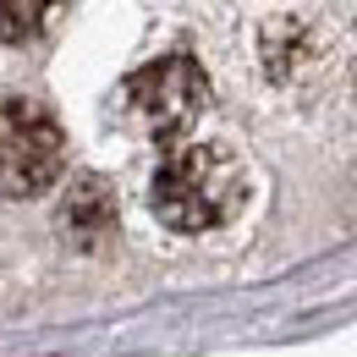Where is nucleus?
<instances>
[{"instance_id": "obj_1", "label": "nucleus", "mask_w": 357, "mask_h": 357, "mask_svg": "<svg viewBox=\"0 0 357 357\" xmlns=\"http://www.w3.org/2000/svg\"><path fill=\"white\" fill-rule=\"evenodd\" d=\"M242 192H248V176H242L236 154L220 143H192L154 171V215L187 236L215 231L242 209Z\"/></svg>"}, {"instance_id": "obj_2", "label": "nucleus", "mask_w": 357, "mask_h": 357, "mask_svg": "<svg viewBox=\"0 0 357 357\" xmlns=\"http://www.w3.org/2000/svg\"><path fill=\"white\" fill-rule=\"evenodd\" d=\"M66 137L45 105L6 99L0 105V198H39L61 176Z\"/></svg>"}, {"instance_id": "obj_3", "label": "nucleus", "mask_w": 357, "mask_h": 357, "mask_svg": "<svg viewBox=\"0 0 357 357\" xmlns=\"http://www.w3.org/2000/svg\"><path fill=\"white\" fill-rule=\"evenodd\" d=\"M204 105H209V77L192 55H160L143 72H132V83H127V110L160 143L181 137L204 116Z\"/></svg>"}, {"instance_id": "obj_4", "label": "nucleus", "mask_w": 357, "mask_h": 357, "mask_svg": "<svg viewBox=\"0 0 357 357\" xmlns=\"http://www.w3.org/2000/svg\"><path fill=\"white\" fill-rule=\"evenodd\" d=\"M61 231H66V242L83 248V253L110 248V242H116V192H110V181L105 176H77L72 181V192H66V204H61Z\"/></svg>"}, {"instance_id": "obj_5", "label": "nucleus", "mask_w": 357, "mask_h": 357, "mask_svg": "<svg viewBox=\"0 0 357 357\" xmlns=\"http://www.w3.org/2000/svg\"><path fill=\"white\" fill-rule=\"evenodd\" d=\"M50 11H55V0H0V39L6 45H28L50 22Z\"/></svg>"}]
</instances>
